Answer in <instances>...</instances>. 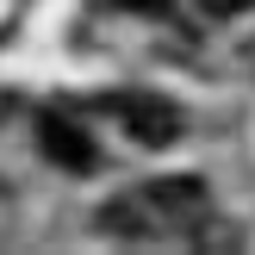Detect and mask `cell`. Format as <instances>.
Segmentation results:
<instances>
[{
	"mask_svg": "<svg viewBox=\"0 0 255 255\" xmlns=\"http://www.w3.org/2000/svg\"><path fill=\"white\" fill-rule=\"evenodd\" d=\"M206 212H212L206 181H193V174H168V181H149L143 193H131V199H112V206L100 212V224L119 231V237H143L149 224L193 231V224H206Z\"/></svg>",
	"mask_w": 255,
	"mask_h": 255,
	"instance_id": "obj_1",
	"label": "cell"
},
{
	"mask_svg": "<svg viewBox=\"0 0 255 255\" xmlns=\"http://www.w3.org/2000/svg\"><path fill=\"white\" fill-rule=\"evenodd\" d=\"M106 106L125 119V131H131L143 149H168L174 137H181V106L162 100V94H112Z\"/></svg>",
	"mask_w": 255,
	"mask_h": 255,
	"instance_id": "obj_2",
	"label": "cell"
},
{
	"mask_svg": "<svg viewBox=\"0 0 255 255\" xmlns=\"http://www.w3.org/2000/svg\"><path fill=\"white\" fill-rule=\"evenodd\" d=\"M37 149H44L56 168H69V174L94 168V143H87V131L69 125L62 112H37Z\"/></svg>",
	"mask_w": 255,
	"mask_h": 255,
	"instance_id": "obj_3",
	"label": "cell"
},
{
	"mask_svg": "<svg viewBox=\"0 0 255 255\" xmlns=\"http://www.w3.org/2000/svg\"><path fill=\"white\" fill-rule=\"evenodd\" d=\"M199 6H206L212 19H237V12H249L255 0H199Z\"/></svg>",
	"mask_w": 255,
	"mask_h": 255,
	"instance_id": "obj_4",
	"label": "cell"
}]
</instances>
